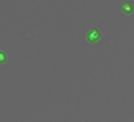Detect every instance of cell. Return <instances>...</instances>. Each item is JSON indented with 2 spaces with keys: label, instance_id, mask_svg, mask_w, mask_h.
<instances>
[{
  "label": "cell",
  "instance_id": "obj_2",
  "mask_svg": "<svg viewBox=\"0 0 134 122\" xmlns=\"http://www.w3.org/2000/svg\"><path fill=\"white\" fill-rule=\"evenodd\" d=\"M122 11H124L125 13H131V12H133V7H131V4H130L129 2H125V3L122 4Z\"/></svg>",
  "mask_w": 134,
  "mask_h": 122
},
{
  "label": "cell",
  "instance_id": "obj_3",
  "mask_svg": "<svg viewBox=\"0 0 134 122\" xmlns=\"http://www.w3.org/2000/svg\"><path fill=\"white\" fill-rule=\"evenodd\" d=\"M5 61V53L0 51V63H4Z\"/></svg>",
  "mask_w": 134,
  "mask_h": 122
},
{
  "label": "cell",
  "instance_id": "obj_1",
  "mask_svg": "<svg viewBox=\"0 0 134 122\" xmlns=\"http://www.w3.org/2000/svg\"><path fill=\"white\" fill-rule=\"evenodd\" d=\"M100 36H101V33H100V31L97 28H92L88 32L86 38H88L89 43H96V41H98V40H100Z\"/></svg>",
  "mask_w": 134,
  "mask_h": 122
}]
</instances>
